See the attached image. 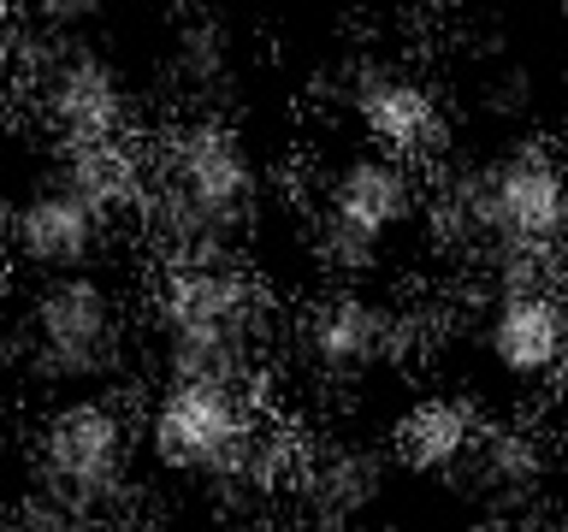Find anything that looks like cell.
Returning a JSON list of instances; mask_svg holds the SVG:
<instances>
[{"mask_svg":"<svg viewBox=\"0 0 568 532\" xmlns=\"http://www.w3.org/2000/svg\"><path fill=\"white\" fill-rule=\"evenodd\" d=\"M266 207V160L225 113H184L149 142V231L160 266L231 260Z\"/></svg>","mask_w":568,"mask_h":532,"instance_id":"6da1fadb","label":"cell"},{"mask_svg":"<svg viewBox=\"0 0 568 532\" xmlns=\"http://www.w3.org/2000/svg\"><path fill=\"white\" fill-rule=\"evenodd\" d=\"M344 113L373 154H390V160H403V166L444 160L456 142V119H450V106H444L438 83H426L420 71H408L397 60L355 65L349 83H344Z\"/></svg>","mask_w":568,"mask_h":532,"instance_id":"8fae6325","label":"cell"},{"mask_svg":"<svg viewBox=\"0 0 568 532\" xmlns=\"http://www.w3.org/2000/svg\"><path fill=\"white\" fill-rule=\"evenodd\" d=\"M562 83H568V60H562Z\"/></svg>","mask_w":568,"mask_h":532,"instance_id":"ac0fdd59","label":"cell"},{"mask_svg":"<svg viewBox=\"0 0 568 532\" xmlns=\"http://www.w3.org/2000/svg\"><path fill=\"white\" fill-rule=\"evenodd\" d=\"M124 219L113 207H101L83 184L53 166L30 177L24 195L7 207V248L30 278H71V273H101V260L113 255Z\"/></svg>","mask_w":568,"mask_h":532,"instance_id":"9c48e42d","label":"cell"},{"mask_svg":"<svg viewBox=\"0 0 568 532\" xmlns=\"http://www.w3.org/2000/svg\"><path fill=\"white\" fill-rule=\"evenodd\" d=\"M131 473H136V420L113 390L48 402L30 443V491L106 526L131 497Z\"/></svg>","mask_w":568,"mask_h":532,"instance_id":"5b68a950","label":"cell"},{"mask_svg":"<svg viewBox=\"0 0 568 532\" xmlns=\"http://www.w3.org/2000/svg\"><path fill=\"white\" fill-rule=\"evenodd\" d=\"M231 71H237V48H231V30L220 18H207V12L178 18L172 42H166V78L190 101H213L207 89H225Z\"/></svg>","mask_w":568,"mask_h":532,"instance_id":"9a60e30c","label":"cell"},{"mask_svg":"<svg viewBox=\"0 0 568 532\" xmlns=\"http://www.w3.org/2000/svg\"><path fill=\"white\" fill-rule=\"evenodd\" d=\"M479 415L450 390H426L397 415L390 426V456L403 461L408 473H462L479 443Z\"/></svg>","mask_w":568,"mask_h":532,"instance_id":"4fadbf2b","label":"cell"},{"mask_svg":"<svg viewBox=\"0 0 568 532\" xmlns=\"http://www.w3.org/2000/svg\"><path fill=\"white\" fill-rule=\"evenodd\" d=\"M462 473H474L479 497H491V503H504V509H521L527 497L545 485L550 450L532 426H486Z\"/></svg>","mask_w":568,"mask_h":532,"instance_id":"5bb4252c","label":"cell"},{"mask_svg":"<svg viewBox=\"0 0 568 532\" xmlns=\"http://www.w3.org/2000/svg\"><path fill=\"white\" fill-rule=\"evenodd\" d=\"M486 361L521 390H550L568 372V290L557 273H504L491 278L479 314Z\"/></svg>","mask_w":568,"mask_h":532,"instance_id":"30bf717a","label":"cell"},{"mask_svg":"<svg viewBox=\"0 0 568 532\" xmlns=\"http://www.w3.org/2000/svg\"><path fill=\"white\" fill-rule=\"evenodd\" d=\"M415 314L397 308L390 296L367 290V284H332L320 290L308 308L296 314V331H291V349H296V367L320 385H362L373 372L397 367L408 349H415Z\"/></svg>","mask_w":568,"mask_h":532,"instance_id":"ba28073f","label":"cell"},{"mask_svg":"<svg viewBox=\"0 0 568 532\" xmlns=\"http://www.w3.org/2000/svg\"><path fill=\"white\" fill-rule=\"evenodd\" d=\"M438 248L504 273H557L568 248V166L550 142H509L486 160H462L426 195Z\"/></svg>","mask_w":568,"mask_h":532,"instance_id":"7a4b0ae2","label":"cell"},{"mask_svg":"<svg viewBox=\"0 0 568 532\" xmlns=\"http://www.w3.org/2000/svg\"><path fill=\"white\" fill-rule=\"evenodd\" d=\"M266 426H273V415H266L261 385L160 379L149 397V415H142V443L166 473L225 491Z\"/></svg>","mask_w":568,"mask_h":532,"instance_id":"8992f818","label":"cell"},{"mask_svg":"<svg viewBox=\"0 0 568 532\" xmlns=\"http://www.w3.org/2000/svg\"><path fill=\"white\" fill-rule=\"evenodd\" d=\"M149 326L160 379H220L261 385L266 355V296L237 260L207 266H160L149 290Z\"/></svg>","mask_w":568,"mask_h":532,"instance_id":"3957f363","label":"cell"},{"mask_svg":"<svg viewBox=\"0 0 568 532\" xmlns=\"http://www.w3.org/2000/svg\"><path fill=\"white\" fill-rule=\"evenodd\" d=\"M420 213H426V190L415 166L373 149H349L314 184V243L332 266L367 273L397 248V237Z\"/></svg>","mask_w":568,"mask_h":532,"instance_id":"52a82bcc","label":"cell"},{"mask_svg":"<svg viewBox=\"0 0 568 532\" xmlns=\"http://www.w3.org/2000/svg\"><path fill=\"white\" fill-rule=\"evenodd\" d=\"M12 532H101V526L83 521L78 509H65V503H53V497L30 491L24 503L12 509Z\"/></svg>","mask_w":568,"mask_h":532,"instance_id":"2e32d148","label":"cell"},{"mask_svg":"<svg viewBox=\"0 0 568 532\" xmlns=\"http://www.w3.org/2000/svg\"><path fill=\"white\" fill-rule=\"evenodd\" d=\"M562 456H568V426H562Z\"/></svg>","mask_w":568,"mask_h":532,"instance_id":"e0dca14e","label":"cell"},{"mask_svg":"<svg viewBox=\"0 0 568 532\" xmlns=\"http://www.w3.org/2000/svg\"><path fill=\"white\" fill-rule=\"evenodd\" d=\"M7 361L24 385L48 390L53 402L95 397L131 361V314L106 273L36 278L18 301Z\"/></svg>","mask_w":568,"mask_h":532,"instance_id":"277c9868","label":"cell"},{"mask_svg":"<svg viewBox=\"0 0 568 532\" xmlns=\"http://www.w3.org/2000/svg\"><path fill=\"white\" fill-rule=\"evenodd\" d=\"M385 479L390 456L373 450L362 438H326L314 450H302L296 461V514L314 532H355L373 509L385 503Z\"/></svg>","mask_w":568,"mask_h":532,"instance_id":"7c38bea8","label":"cell"}]
</instances>
